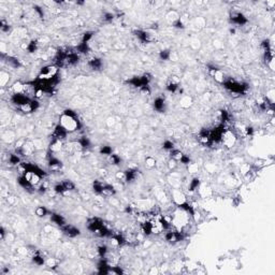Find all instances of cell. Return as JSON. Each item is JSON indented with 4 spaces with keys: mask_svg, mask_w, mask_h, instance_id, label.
I'll list each match as a JSON object with an SVG mask.
<instances>
[{
    "mask_svg": "<svg viewBox=\"0 0 275 275\" xmlns=\"http://www.w3.org/2000/svg\"><path fill=\"white\" fill-rule=\"evenodd\" d=\"M180 14L177 13V11L175 10H171L169 11L168 13H167V15H165V19H167V21L170 22V23L172 24H175L177 23L178 21H180Z\"/></svg>",
    "mask_w": 275,
    "mask_h": 275,
    "instance_id": "obj_6",
    "label": "cell"
},
{
    "mask_svg": "<svg viewBox=\"0 0 275 275\" xmlns=\"http://www.w3.org/2000/svg\"><path fill=\"white\" fill-rule=\"evenodd\" d=\"M9 80H10L9 73H7L5 71H1V73H0V85H1V87H4L8 84Z\"/></svg>",
    "mask_w": 275,
    "mask_h": 275,
    "instance_id": "obj_12",
    "label": "cell"
},
{
    "mask_svg": "<svg viewBox=\"0 0 275 275\" xmlns=\"http://www.w3.org/2000/svg\"><path fill=\"white\" fill-rule=\"evenodd\" d=\"M188 171L190 173H196L198 172V165L196 163H189L188 165Z\"/></svg>",
    "mask_w": 275,
    "mask_h": 275,
    "instance_id": "obj_24",
    "label": "cell"
},
{
    "mask_svg": "<svg viewBox=\"0 0 275 275\" xmlns=\"http://www.w3.org/2000/svg\"><path fill=\"white\" fill-rule=\"evenodd\" d=\"M171 156H172V159L176 160V161H180V160H182L184 157V155L182 154L181 152H178V151H173Z\"/></svg>",
    "mask_w": 275,
    "mask_h": 275,
    "instance_id": "obj_16",
    "label": "cell"
},
{
    "mask_svg": "<svg viewBox=\"0 0 275 275\" xmlns=\"http://www.w3.org/2000/svg\"><path fill=\"white\" fill-rule=\"evenodd\" d=\"M165 148L172 149L173 148V143H171V142H165Z\"/></svg>",
    "mask_w": 275,
    "mask_h": 275,
    "instance_id": "obj_26",
    "label": "cell"
},
{
    "mask_svg": "<svg viewBox=\"0 0 275 275\" xmlns=\"http://www.w3.org/2000/svg\"><path fill=\"white\" fill-rule=\"evenodd\" d=\"M24 85L25 84H23V83H21V82H16V83H14L13 86H12V90L14 92V94H23Z\"/></svg>",
    "mask_w": 275,
    "mask_h": 275,
    "instance_id": "obj_13",
    "label": "cell"
},
{
    "mask_svg": "<svg viewBox=\"0 0 275 275\" xmlns=\"http://www.w3.org/2000/svg\"><path fill=\"white\" fill-rule=\"evenodd\" d=\"M52 219H53V221L55 224H57V225H60V226H63V217H61L60 215H53V217H52Z\"/></svg>",
    "mask_w": 275,
    "mask_h": 275,
    "instance_id": "obj_19",
    "label": "cell"
},
{
    "mask_svg": "<svg viewBox=\"0 0 275 275\" xmlns=\"http://www.w3.org/2000/svg\"><path fill=\"white\" fill-rule=\"evenodd\" d=\"M180 104H181V107H184V109H187V107H189L192 104V99H191V97H189V96H184V97H182L181 100H180Z\"/></svg>",
    "mask_w": 275,
    "mask_h": 275,
    "instance_id": "obj_11",
    "label": "cell"
},
{
    "mask_svg": "<svg viewBox=\"0 0 275 275\" xmlns=\"http://www.w3.org/2000/svg\"><path fill=\"white\" fill-rule=\"evenodd\" d=\"M36 214H37L39 217H43V216H45V215H46V210H45V207H43V206L37 207V210H36Z\"/></svg>",
    "mask_w": 275,
    "mask_h": 275,
    "instance_id": "obj_21",
    "label": "cell"
},
{
    "mask_svg": "<svg viewBox=\"0 0 275 275\" xmlns=\"http://www.w3.org/2000/svg\"><path fill=\"white\" fill-rule=\"evenodd\" d=\"M21 152L23 155L30 156L34 152V145L32 144L31 142H25L23 144V146L21 147Z\"/></svg>",
    "mask_w": 275,
    "mask_h": 275,
    "instance_id": "obj_5",
    "label": "cell"
},
{
    "mask_svg": "<svg viewBox=\"0 0 275 275\" xmlns=\"http://www.w3.org/2000/svg\"><path fill=\"white\" fill-rule=\"evenodd\" d=\"M63 187H65L66 190H72V189L74 188V185H73V184L71 183V182H68V181L63 182Z\"/></svg>",
    "mask_w": 275,
    "mask_h": 275,
    "instance_id": "obj_23",
    "label": "cell"
},
{
    "mask_svg": "<svg viewBox=\"0 0 275 275\" xmlns=\"http://www.w3.org/2000/svg\"><path fill=\"white\" fill-rule=\"evenodd\" d=\"M63 232L69 236H75L76 234H79V230H76L74 227L69 226V225L63 226Z\"/></svg>",
    "mask_w": 275,
    "mask_h": 275,
    "instance_id": "obj_9",
    "label": "cell"
},
{
    "mask_svg": "<svg viewBox=\"0 0 275 275\" xmlns=\"http://www.w3.org/2000/svg\"><path fill=\"white\" fill-rule=\"evenodd\" d=\"M220 138H221V141H223L224 145L227 147H232L234 146V144H236V134L233 133L232 131L230 130H225L221 132V136H220Z\"/></svg>",
    "mask_w": 275,
    "mask_h": 275,
    "instance_id": "obj_2",
    "label": "cell"
},
{
    "mask_svg": "<svg viewBox=\"0 0 275 275\" xmlns=\"http://www.w3.org/2000/svg\"><path fill=\"white\" fill-rule=\"evenodd\" d=\"M63 149V142L60 140H54L51 144V151L54 153H57V152H60Z\"/></svg>",
    "mask_w": 275,
    "mask_h": 275,
    "instance_id": "obj_10",
    "label": "cell"
},
{
    "mask_svg": "<svg viewBox=\"0 0 275 275\" xmlns=\"http://www.w3.org/2000/svg\"><path fill=\"white\" fill-rule=\"evenodd\" d=\"M172 200L180 207L186 204V196L183 191L178 190V189H173L172 190Z\"/></svg>",
    "mask_w": 275,
    "mask_h": 275,
    "instance_id": "obj_4",
    "label": "cell"
},
{
    "mask_svg": "<svg viewBox=\"0 0 275 275\" xmlns=\"http://www.w3.org/2000/svg\"><path fill=\"white\" fill-rule=\"evenodd\" d=\"M59 125L67 132H73L79 128V121L75 118L74 114L71 111H66L61 114L59 118Z\"/></svg>",
    "mask_w": 275,
    "mask_h": 275,
    "instance_id": "obj_1",
    "label": "cell"
},
{
    "mask_svg": "<svg viewBox=\"0 0 275 275\" xmlns=\"http://www.w3.org/2000/svg\"><path fill=\"white\" fill-rule=\"evenodd\" d=\"M23 176L26 178V181L28 182L31 186H36V185L40 184V182H41V175L34 170H28Z\"/></svg>",
    "mask_w": 275,
    "mask_h": 275,
    "instance_id": "obj_3",
    "label": "cell"
},
{
    "mask_svg": "<svg viewBox=\"0 0 275 275\" xmlns=\"http://www.w3.org/2000/svg\"><path fill=\"white\" fill-rule=\"evenodd\" d=\"M116 178H117L118 181H127V174L126 172H124V171H119V172L116 173Z\"/></svg>",
    "mask_w": 275,
    "mask_h": 275,
    "instance_id": "obj_20",
    "label": "cell"
},
{
    "mask_svg": "<svg viewBox=\"0 0 275 275\" xmlns=\"http://www.w3.org/2000/svg\"><path fill=\"white\" fill-rule=\"evenodd\" d=\"M168 165H169V168H170V169H175L176 167H177V161H176V160H174V159L169 160Z\"/></svg>",
    "mask_w": 275,
    "mask_h": 275,
    "instance_id": "obj_25",
    "label": "cell"
},
{
    "mask_svg": "<svg viewBox=\"0 0 275 275\" xmlns=\"http://www.w3.org/2000/svg\"><path fill=\"white\" fill-rule=\"evenodd\" d=\"M163 105H165V102H163L162 99L158 98L156 101H155V109L158 111H162L163 110Z\"/></svg>",
    "mask_w": 275,
    "mask_h": 275,
    "instance_id": "obj_18",
    "label": "cell"
},
{
    "mask_svg": "<svg viewBox=\"0 0 275 275\" xmlns=\"http://www.w3.org/2000/svg\"><path fill=\"white\" fill-rule=\"evenodd\" d=\"M199 194L203 198H209L212 195V189H211V187L206 186V185H202L199 188Z\"/></svg>",
    "mask_w": 275,
    "mask_h": 275,
    "instance_id": "obj_8",
    "label": "cell"
},
{
    "mask_svg": "<svg viewBox=\"0 0 275 275\" xmlns=\"http://www.w3.org/2000/svg\"><path fill=\"white\" fill-rule=\"evenodd\" d=\"M45 265L48 268H54L57 265V261H56L55 258H47L46 260H45Z\"/></svg>",
    "mask_w": 275,
    "mask_h": 275,
    "instance_id": "obj_17",
    "label": "cell"
},
{
    "mask_svg": "<svg viewBox=\"0 0 275 275\" xmlns=\"http://www.w3.org/2000/svg\"><path fill=\"white\" fill-rule=\"evenodd\" d=\"M267 100L271 103V104H273V102H274V90H273V89H271V90L268 92Z\"/></svg>",
    "mask_w": 275,
    "mask_h": 275,
    "instance_id": "obj_22",
    "label": "cell"
},
{
    "mask_svg": "<svg viewBox=\"0 0 275 275\" xmlns=\"http://www.w3.org/2000/svg\"><path fill=\"white\" fill-rule=\"evenodd\" d=\"M211 72H212V75L215 79V81L218 82V83H225V81H226L225 74H224L221 71L216 70V69H211Z\"/></svg>",
    "mask_w": 275,
    "mask_h": 275,
    "instance_id": "obj_7",
    "label": "cell"
},
{
    "mask_svg": "<svg viewBox=\"0 0 275 275\" xmlns=\"http://www.w3.org/2000/svg\"><path fill=\"white\" fill-rule=\"evenodd\" d=\"M240 171H241L242 174L245 176L247 173L250 172V165H249L248 163H243V165L240 167Z\"/></svg>",
    "mask_w": 275,
    "mask_h": 275,
    "instance_id": "obj_15",
    "label": "cell"
},
{
    "mask_svg": "<svg viewBox=\"0 0 275 275\" xmlns=\"http://www.w3.org/2000/svg\"><path fill=\"white\" fill-rule=\"evenodd\" d=\"M145 165H146L148 169L155 168V165H156V159L153 157H146V159H145Z\"/></svg>",
    "mask_w": 275,
    "mask_h": 275,
    "instance_id": "obj_14",
    "label": "cell"
}]
</instances>
